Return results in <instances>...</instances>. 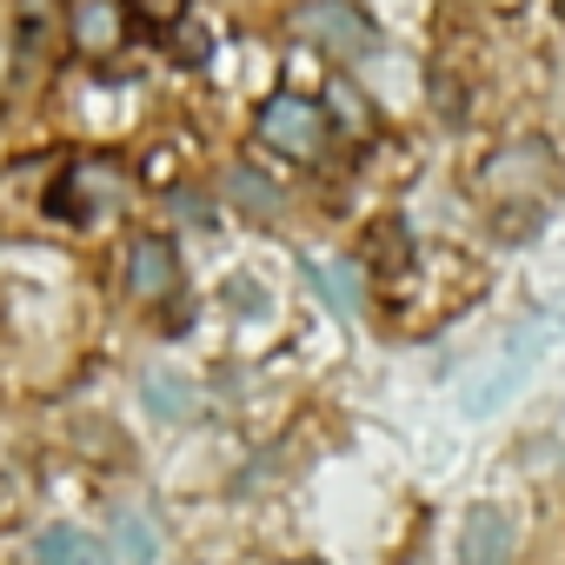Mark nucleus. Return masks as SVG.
<instances>
[{
    "instance_id": "obj_1",
    "label": "nucleus",
    "mask_w": 565,
    "mask_h": 565,
    "mask_svg": "<svg viewBox=\"0 0 565 565\" xmlns=\"http://www.w3.org/2000/svg\"><path fill=\"white\" fill-rule=\"evenodd\" d=\"M552 333H558V327H552V320H539V327H525V333H519L505 353H492L486 366H472V373H466V386H459V406H466L472 419L499 413V406H505V399L525 386V373L545 360V340H552Z\"/></svg>"
},
{
    "instance_id": "obj_2",
    "label": "nucleus",
    "mask_w": 565,
    "mask_h": 565,
    "mask_svg": "<svg viewBox=\"0 0 565 565\" xmlns=\"http://www.w3.org/2000/svg\"><path fill=\"white\" fill-rule=\"evenodd\" d=\"M259 134L273 153H287V160H320L327 153V114L313 100H294V94H273L259 107Z\"/></svg>"
},
{
    "instance_id": "obj_3",
    "label": "nucleus",
    "mask_w": 565,
    "mask_h": 565,
    "mask_svg": "<svg viewBox=\"0 0 565 565\" xmlns=\"http://www.w3.org/2000/svg\"><path fill=\"white\" fill-rule=\"evenodd\" d=\"M294 28H300V41H313L327 54H366L373 47V28L347 8V0H307L294 14Z\"/></svg>"
},
{
    "instance_id": "obj_4",
    "label": "nucleus",
    "mask_w": 565,
    "mask_h": 565,
    "mask_svg": "<svg viewBox=\"0 0 565 565\" xmlns=\"http://www.w3.org/2000/svg\"><path fill=\"white\" fill-rule=\"evenodd\" d=\"M459 565H512V519L499 505H472L459 525Z\"/></svg>"
},
{
    "instance_id": "obj_5",
    "label": "nucleus",
    "mask_w": 565,
    "mask_h": 565,
    "mask_svg": "<svg viewBox=\"0 0 565 565\" xmlns=\"http://www.w3.org/2000/svg\"><path fill=\"white\" fill-rule=\"evenodd\" d=\"M173 279H180L173 246H167V239H134V253H127V287H134L140 300H167Z\"/></svg>"
},
{
    "instance_id": "obj_6",
    "label": "nucleus",
    "mask_w": 565,
    "mask_h": 565,
    "mask_svg": "<svg viewBox=\"0 0 565 565\" xmlns=\"http://www.w3.org/2000/svg\"><path fill=\"white\" fill-rule=\"evenodd\" d=\"M307 273H313V287L327 294V307H333V313H347V320H360V313H366L360 266H347V259H307Z\"/></svg>"
},
{
    "instance_id": "obj_7",
    "label": "nucleus",
    "mask_w": 565,
    "mask_h": 565,
    "mask_svg": "<svg viewBox=\"0 0 565 565\" xmlns=\"http://www.w3.org/2000/svg\"><path fill=\"white\" fill-rule=\"evenodd\" d=\"M34 552H41V565H114V552L100 539H87L81 525H47Z\"/></svg>"
},
{
    "instance_id": "obj_8",
    "label": "nucleus",
    "mask_w": 565,
    "mask_h": 565,
    "mask_svg": "<svg viewBox=\"0 0 565 565\" xmlns=\"http://www.w3.org/2000/svg\"><path fill=\"white\" fill-rule=\"evenodd\" d=\"M140 393H147V406H153L160 419H193V413H200L193 380H180V373H167V366H147V373H140Z\"/></svg>"
},
{
    "instance_id": "obj_9",
    "label": "nucleus",
    "mask_w": 565,
    "mask_h": 565,
    "mask_svg": "<svg viewBox=\"0 0 565 565\" xmlns=\"http://www.w3.org/2000/svg\"><path fill=\"white\" fill-rule=\"evenodd\" d=\"M160 558V532L147 512H120L114 519V565H153Z\"/></svg>"
},
{
    "instance_id": "obj_10",
    "label": "nucleus",
    "mask_w": 565,
    "mask_h": 565,
    "mask_svg": "<svg viewBox=\"0 0 565 565\" xmlns=\"http://www.w3.org/2000/svg\"><path fill=\"white\" fill-rule=\"evenodd\" d=\"M74 41H81L87 54H107V47L120 41V14H114V8H100V0H87L81 21H74Z\"/></svg>"
},
{
    "instance_id": "obj_11",
    "label": "nucleus",
    "mask_w": 565,
    "mask_h": 565,
    "mask_svg": "<svg viewBox=\"0 0 565 565\" xmlns=\"http://www.w3.org/2000/svg\"><path fill=\"white\" fill-rule=\"evenodd\" d=\"M226 193H233L246 213H259V220H273V213H279V193H273L253 167H233V173H226Z\"/></svg>"
},
{
    "instance_id": "obj_12",
    "label": "nucleus",
    "mask_w": 565,
    "mask_h": 565,
    "mask_svg": "<svg viewBox=\"0 0 565 565\" xmlns=\"http://www.w3.org/2000/svg\"><path fill=\"white\" fill-rule=\"evenodd\" d=\"M134 14H140L147 28H180V21H186V0H134Z\"/></svg>"
},
{
    "instance_id": "obj_13",
    "label": "nucleus",
    "mask_w": 565,
    "mask_h": 565,
    "mask_svg": "<svg viewBox=\"0 0 565 565\" xmlns=\"http://www.w3.org/2000/svg\"><path fill=\"white\" fill-rule=\"evenodd\" d=\"M226 294H233V307H246V313H259V287H253V279H233V287H226Z\"/></svg>"
},
{
    "instance_id": "obj_14",
    "label": "nucleus",
    "mask_w": 565,
    "mask_h": 565,
    "mask_svg": "<svg viewBox=\"0 0 565 565\" xmlns=\"http://www.w3.org/2000/svg\"><path fill=\"white\" fill-rule=\"evenodd\" d=\"M558 14H565V0H558Z\"/></svg>"
}]
</instances>
